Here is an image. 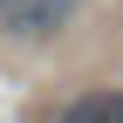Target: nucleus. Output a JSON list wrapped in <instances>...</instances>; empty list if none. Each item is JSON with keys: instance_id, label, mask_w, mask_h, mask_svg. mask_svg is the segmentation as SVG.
Here are the masks:
<instances>
[{"instance_id": "2", "label": "nucleus", "mask_w": 123, "mask_h": 123, "mask_svg": "<svg viewBox=\"0 0 123 123\" xmlns=\"http://www.w3.org/2000/svg\"><path fill=\"white\" fill-rule=\"evenodd\" d=\"M55 123H123V89H89V96H75Z\"/></svg>"}, {"instance_id": "1", "label": "nucleus", "mask_w": 123, "mask_h": 123, "mask_svg": "<svg viewBox=\"0 0 123 123\" xmlns=\"http://www.w3.org/2000/svg\"><path fill=\"white\" fill-rule=\"evenodd\" d=\"M75 7L82 0H0V27L21 34V41H55L75 21Z\"/></svg>"}]
</instances>
